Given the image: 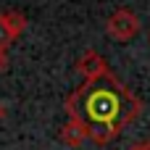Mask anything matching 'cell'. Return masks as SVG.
Masks as SVG:
<instances>
[{"instance_id":"6da1fadb","label":"cell","mask_w":150,"mask_h":150,"mask_svg":"<svg viewBox=\"0 0 150 150\" xmlns=\"http://www.w3.org/2000/svg\"><path fill=\"white\" fill-rule=\"evenodd\" d=\"M142 108V98L132 92L113 71L98 79H84L66 98L69 119L79 121L87 132V140L98 148H105L132 121H137Z\"/></svg>"},{"instance_id":"7a4b0ae2","label":"cell","mask_w":150,"mask_h":150,"mask_svg":"<svg viewBox=\"0 0 150 150\" xmlns=\"http://www.w3.org/2000/svg\"><path fill=\"white\" fill-rule=\"evenodd\" d=\"M142 24H140V16L132 11V8H116L108 21H105V34L116 42H129L140 34Z\"/></svg>"},{"instance_id":"3957f363","label":"cell","mask_w":150,"mask_h":150,"mask_svg":"<svg viewBox=\"0 0 150 150\" xmlns=\"http://www.w3.org/2000/svg\"><path fill=\"white\" fill-rule=\"evenodd\" d=\"M24 29H26V16L24 13H18V11L0 13V50H5Z\"/></svg>"},{"instance_id":"277c9868","label":"cell","mask_w":150,"mask_h":150,"mask_svg":"<svg viewBox=\"0 0 150 150\" xmlns=\"http://www.w3.org/2000/svg\"><path fill=\"white\" fill-rule=\"evenodd\" d=\"M76 71L84 76V79H98V76H105L111 69H108V63H105V58L98 53V50H84L82 53V58L76 61Z\"/></svg>"},{"instance_id":"5b68a950","label":"cell","mask_w":150,"mask_h":150,"mask_svg":"<svg viewBox=\"0 0 150 150\" xmlns=\"http://www.w3.org/2000/svg\"><path fill=\"white\" fill-rule=\"evenodd\" d=\"M61 142L69 145V148H82V145L87 142V132H84V127H82L79 121L69 119V121L61 127Z\"/></svg>"},{"instance_id":"8992f818","label":"cell","mask_w":150,"mask_h":150,"mask_svg":"<svg viewBox=\"0 0 150 150\" xmlns=\"http://www.w3.org/2000/svg\"><path fill=\"white\" fill-rule=\"evenodd\" d=\"M129 150H150V140H142V142H137L134 148H129Z\"/></svg>"},{"instance_id":"52a82bcc","label":"cell","mask_w":150,"mask_h":150,"mask_svg":"<svg viewBox=\"0 0 150 150\" xmlns=\"http://www.w3.org/2000/svg\"><path fill=\"white\" fill-rule=\"evenodd\" d=\"M5 66H8V55L5 50H0V71H5Z\"/></svg>"},{"instance_id":"ba28073f","label":"cell","mask_w":150,"mask_h":150,"mask_svg":"<svg viewBox=\"0 0 150 150\" xmlns=\"http://www.w3.org/2000/svg\"><path fill=\"white\" fill-rule=\"evenodd\" d=\"M5 116H8V108H5V105H3V103H0V124H3V121H5Z\"/></svg>"},{"instance_id":"9c48e42d","label":"cell","mask_w":150,"mask_h":150,"mask_svg":"<svg viewBox=\"0 0 150 150\" xmlns=\"http://www.w3.org/2000/svg\"><path fill=\"white\" fill-rule=\"evenodd\" d=\"M148 42H150V34H148Z\"/></svg>"}]
</instances>
